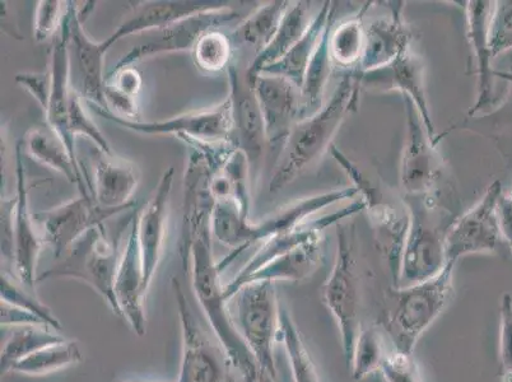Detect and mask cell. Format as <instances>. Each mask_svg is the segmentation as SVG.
I'll use <instances>...</instances> for the list:
<instances>
[{
    "label": "cell",
    "mask_w": 512,
    "mask_h": 382,
    "mask_svg": "<svg viewBox=\"0 0 512 382\" xmlns=\"http://www.w3.org/2000/svg\"><path fill=\"white\" fill-rule=\"evenodd\" d=\"M211 225L200 227L188 240L180 242L184 269L192 270L195 296L206 314L214 335L240 371L244 382H260L262 374L253 354L237 332L225 300L218 263L214 260Z\"/></svg>",
    "instance_id": "1"
},
{
    "label": "cell",
    "mask_w": 512,
    "mask_h": 382,
    "mask_svg": "<svg viewBox=\"0 0 512 382\" xmlns=\"http://www.w3.org/2000/svg\"><path fill=\"white\" fill-rule=\"evenodd\" d=\"M361 90L357 72H347L323 109L293 127L274 167L271 193L286 188L329 151L343 121L357 110Z\"/></svg>",
    "instance_id": "2"
},
{
    "label": "cell",
    "mask_w": 512,
    "mask_h": 382,
    "mask_svg": "<svg viewBox=\"0 0 512 382\" xmlns=\"http://www.w3.org/2000/svg\"><path fill=\"white\" fill-rule=\"evenodd\" d=\"M451 191L439 189L426 195H404L409 212V228L397 287L434 278L445 268V242L458 220Z\"/></svg>",
    "instance_id": "3"
},
{
    "label": "cell",
    "mask_w": 512,
    "mask_h": 382,
    "mask_svg": "<svg viewBox=\"0 0 512 382\" xmlns=\"http://www.w3.org/2000/svg\"><path fill=\"white\" fill-rule=\"evenodd\" d=\"M455 265L446 263L434 278L390 290L380 324L390 346L399 352L413 354L418 340L439 318L453 296Z\"/></svg>",
    "instance_id": "4"
},
{
    "label": "cell",
    "mask_w": 512,
    "mask_h": 382,
    "mask_svg": "<svg viewBox=\"0 0 512 382\" xmlns=\"http://www.w3.org/2000/svg\"><path fill=\"white\" fill-rule=\"evenodd\" d=\"M329 152L346 172L357 189L358 195L365 202V211L375 234L376 248L388 264L393 287H397L409 228V212L404 200L397 202L390 198L379 184L363 174L360 167L349 160L335 144H332Z\"/></svg>",
    "instance_id": "5"
},
{
    "label": "cell",
    "mask_w": 512,
    "mask_h": 382,
    "mask_svg": "<svg viewBox=\"0 0 512 382\" xmlns=\"http://www.w3.org/2000/svg\"><path fill=\"white\" fill-rule=\"evenodd\" d=\"M232 298L236 300L235 314L231 316L237 332L253 354L260 372L276 381L278 370L274 347L281 335L276 283L250 282Z\"/></svg>",
    "instance_id": "6"
},
{
    "label": "cell",
    "mask_w": 512,
    "mask_h": 382,
    "mask_svg": "<svg viewBox=\"0 0 512 382\" xmlns=\"http://www.w3.org/2000/svg\"><path fill=\"white\" fill-rule=\"evenodd\" d=\"M120 236L111 239L104 223L93 227L74 242L67 254L53 268L37 277V283L54 278L78 279L92 287L104 298L116 316L121 312L116 302L114 286L121 258Z\"/></svg>",
    "instance_id": "7"
},
{
    "label": "cell",
    "mask_w": 512,
    "mask_h": 382,
    "mask_svg": "<svg viewBox=\"0 0 512 382\" xmlns=\"http://www.w3.org/2000/svg\"><path fill=\"white\" fill-rule=\"evenodd\" d=\"M338 248L332 273L321 288V297L332 312L341 333L344 358L351 360L361 332L362 288L358 268L356 230L353 225H337Z\"/></svg>",
    "instance_id": "8"
},
{
    "label": "cell",
    "mask_w": 512,
    "mask_h": 382,
    "mask_svg": "<svg viewBox=\"0 0 512 382\" xmlns=\"http://www.w3.org/2000/svg\"><path fill=\"white\" fill-rule=\"evenodd\" d=\"M171 283L183 335L178 382H244L237 377L240 371L220 340L213 339L199 323L178 279H172Z\"/></svg>",
    "instance_id": "9"
},
{
    "label": "cell",
    "mask_w": 512,
    "mask_h": 382,
    "mask_svg": "<svg viewBox=\"0 0 512 382\" xmlns=\"http://www.w3.org/2000/svg\"><path fill=\"white\" fill-rule=\"evenodd\" d=\"M88 106L101 118L139 134H174L176 138L188 137L206 143H236L230 97L212 109L193 111L162 121H128L111 114L106 107L90 104Z\"/></svg>",
    "instance_id": "10"
},
{
    "label": "cell",
    "mask_w": 512,
    "mask_h": 382,
    "mask_svg": "<svg viewBox=\"0 0 512 382\" xmlns=\"http://www.w3.org/2000/svg\"><path fill=\"white\" fill-rule=\"evenodd\" d=\"M406 109V139L400 156L399 179L404 195H426L440 188L442 161L437 152L439 141L428 135L417 107L402 96Z\"/></svg>",
    "instance_id": "11"
},
{
    "label": "cell",
    "mask_w": 512,
    "mask_h": 382,
    "mask_svg": "<svg viewBox=\"0 0 512 382\" xmlns=\"http://www.w3.org/2000/svg\"><path fill=\"white\" fill-rule=\"evenodd\" d=\"M501 197L502 185L498 180L493 181L476 206L460 214L446 236V263L456 264L470 254L495 253L502 240L498 220Z\"/></svg>",
    "instance_id": "12"
},
{
    "label": "cell",
    "mask_w": 512,
    "mask_h": 382,
    "mask_svg": "<svg viewBox=\"0 0 512 382\" xmlns=\"http://www.w3.org/2000/svg\"><path fill=\"white\" fill-rule=\"evenodd\" d=\"M239 20L240 15L234 9L217 3L206 11L176 22L164 30L156 31L155 39L130 50L116 63L114 69L133 67L141 60L155 57V55L193 51L197 41L206 32L218 30L227 23Z\"/></svg>",
    "instance_id": "13"
},
{
    "label": "cell",
    "mask_w": 512,
    "mask_h": 382,
    "mask_svg": "<svg viewBox=\"0 0 512 382\" xmlns=\"http://www.w3.org/2000/svg\"><path fill=\"white\" fill-rule=\"evenodd\" d=\"M125 212L120 209H105L93 198L81 197L69 200L55 208L34 214L40 223L45 245L53 249L55 258L62 259L77 240L93 227L101 225L111 217Z\"/></svg>",
    "instance_id": "14"
},
{
    "label": "cell",
    "mask_w": 512,
    "mask_h": 382,
    "mask_svg": "<svg viewBox=\"0 0 512 382\" xmlns=\"http://www.w3.org/2000/svg\"><path fill=\"white\" fill-rule=\"evenodd\" d=\"M357 77L361 88L375 92L398 91L402 96L411 99L421 115L428 135L435 141H440L436 138L435 124L428 104L426 68L420 55L409 49L385 67L357 72Z\"/></svg>",
    "instance_id": "15"
},
{
    "label": "cell",
    "mask_w": 512,
    "mask_h": 382,
    "mask_svg": "<svg viewBox=\"0 0 512 382\" xmlns=\"http://www.w3.org/2000/svg\"><path fill=\"white\" fill-rule=\"evenodd\" d=\"M365 209L366 204L360 197V199L355 200L349 206L342 208L341 211L327 214V216L320 217L318 220L307 221L299 227L293 228V230L269 237V239L262 242L253 258L240 270L234 281L227 284L225 287V300L227 302L230 301L240 291L246 279L259 272L260 269L273 262L274 259L285 255L288 251L297 248L301 244H305L307 241L315 239V237L323 235L325 228L338 225L339 222L355 216V214L365 211Z\"/></svg>",
    "instance_id": "16"
},
{
    "label": "cell",
    "mask_w": 512,
    "mask_h": 382,
    "mask_svg": "<svg viewBox=\"0 0 512 382\" xmlns=\"http://www.w3.org/2000/svg\"><path fill=\"white\" fill-rule=\"evenodd\" d=\"M249 81L262 111L268 144L283 146L301 120L300 88L286 78L271 74H258Z\"/></svg>",
    "instance_id": "17"
},
{
    "label": "cell",
    "mask_w": 512,
    "mask_h": 382,
    "mask_svg": "<svg viewBox=\"0 0 512 382\" xmlns=\"http://www.w3.org/2000/svg\"><path fill=\"white\" fill-rule=\"evenodd\" d=\"M230 81V99L232 102V119H234L235 141L249 158L251 169L262 160L265 147L268 146L267 134L262 111L256 100L253 86L248 74L232 60L228 65Z\"/></svg>",
    "instance_id": "18"
},
{
    "label": "cell",
    "mask_w": 512,
    "mask_h": 382,
    "mask_svg": "<svg viewBox=\"0 0 512 382\" xmlns=\"http://www.w3.org/2000/svg\"><path fill=\"white\" fill-rule=\"evenodd\" d=\"M82 13L73 2H67L64 25L69 35V53L74 57L79 86L76 90L87 104L105 106L104 91L106 78L104 74L105 51L101 43H95L87 35L83 26Z\"/></svg>",
    "instance_id": "19"
},
{
    "label": "cell",
    "mask_w": 512,
    "mask_h": 382,
    "mask_svg": "<svg viewBox=\"0 0 512 382\" xmlns=\"http://www.w3.org/2000/svg\"><path fill=\"white\" fill-rule=\"evenodd\" d=\"M175 169L169 167L162 174L155 193L146 206L136 213L139 248H141L143 265V286L148 291L160 263L164 250L167 220H169L170 198L174 184Z\"/></svg>",
    "instance_id": "20"
},
{
    "label": "cell",
    "mask_w": 512,
    "mask_h": 382,
    "mask_svg": "<svg viewBox=\"0 0 512 382\" xmlns=\"http://www.w3.org/2000/svg\"><path fill=\"white\" fill-rule=\"evenodd\" d=\"M35 217L30 211L29 188L23 163V146L16 147V212H15V269L23 287L34 291L36 268L45 242L36 231Z\"/></svg>",
    "instance_id": "21"
},
{
    "label": "cell",
    "mask_w": 512,
    "mask_h": 382,
    "mask_svg": "<svg viewBox=\"0 0 512 382\" xmlns=\"http://www.w3.org/2000/svg\"><path fill=\"white\" fill-rule=\"evenodd\" d=\"M51 93L48 110L45 111L46 124L62 139L73 161L78 163L76 139L69 132V100L73 91L71 53L69 35L64 22L60 34L55 37L50 53Z\"/></svg>",
    "instance_id": "22"
},
{
    "label": "cell",
    "mask_w": 512,
    "mask_h": 382,
    "mask_svg": "<svg viewBox=\"0 0 512 382\" xmlns=\"http://www.w3.org/2000/svg\"><path fill=\"white\" fill-rule=\"evenodd\" d=\"M143 265L138 232L134 217L130 221V232L115 277V298L121 312V318L128 321L134 333L143 337L147 332L146 314L143 300L146 296L143 286Z\"/></svg>",
    "instance_id": "23"
},
{
    "label": "cell",
    "mask_w": 512,
    "mask_h": 382,
    "mask_svg": "<svg viewBox=\"0 0 512 382\" xmlns=\"http://www.w3.org/2000/svg\"><path fill=\"white\" fill-rule=\"evenodd\" d=\"M138 167L133 162L96 148L93 152L92 198L105 209L128 211L136 206L132 200L139 184Z\"/></svg>",
    "instance_id": "24"
},
{
    "label": "cell",
    "mask_w": 512,
    "mask_h": 382,
    "mask_svg": "<svg viewBox=\"0 0 512 382\" xmlns=\"http://www.w3.org/2000/svg\"><path fill=\"white\" fill-rule=\"evenodd\" d=\"M390 15L365 23V46L358 72L385 67L411 49L412 34L404 21L403 2L388 3Z\"/></svg>",
    "instance_id": "25"
},
{
    "label": "cell",
    "mask_w": 512,
    "mask_h": 382,
    "mask_svg": "<svg viewBox=\"0 0 512 382\" xmlns=\"http://www.w3.org/2000/svg\"><path fill=\"white\" fill-rule=\"evenodd\" d=\"M130 6V13L118 29L101 46L105 53L125 37L141 35L143 32L160 31L185 18L197 15L216 6L214 2H137Z\"/></svg>",
    "instance_id": "26"
},
{
    "label": "cell",
    "mask_w": 512,
    "mask_h": 382,
    "mask_svg": "<svg viewBox=\"0 0 512 382\" xmlns=\"http://www.w3.org/2000/svg\"><path fill=\"white\" fill-rule=\"evenodd\" d=\"M465 17H467V37L470 48L476 59L477 69V101L470 114L474 115L488 107L493 97V55L490 46V21L495 2L473 0L465 3Z\"/></svg>",
    "instance_id": "27"
},
{
    "label": "cell",
    "mask_w": 512,
    "mask_h": 382,
    "mask_svg": "<svg viewBox=\"0 0 512 382\" xmlns=\"http://www.w3.org/2000/svg\"><path fill=\"white\" fill-rule=\"evenodd\" d=\"M22 146L32 160L59 172L65 179L76 185L81 197L92 198L91 180L81 166L73 161L62 139L48 124L31 128L23 138Z\"/></svg>",
    "instance_id": "28"
},
{
    "label": "cell",
    "mask_w": 512,
    "mask_h": 382,
    "mask_svg": "<svg viewBox=\"0 0 512 382\" xmlns=\"http://www.w3.org/2000/svg\"><path fill=\"white\" fill-rule=\"evenodd\" d=\"M337 12L333 2H324L310 23L309 30L302 39L279 62L264 68L259 74H271L288 79L293 85L304 86L307 68L327 29L330 18Z\"/></svg>",
    "instance_id": "29"
},
{
    "label": "cell",
    "mask_w": 512,
    "mask_h": 382,
    "mask_svg": "<svg viewBox=\"0 0 512 382\" xmlns=\"http://www.w3.org/2000/svg\"><path fill=\"white\" fill-rule=\"evenodd\" d=\"M212 236L225 245L231 253L218 263L222 273L256 242L254 223L249 221L239 204L232 199L217 200L212 213Z\"/></svg>",
    "instance_id": "30"
},
{
    "label": "cell",
    "mask_w": 512,
    "mask_h": 382,
    "mask_svg": "<svg viewBox=\"0 0 512 382\" xmlns=\"http://www.w3.org/2000/svg\"><path fill=\"white\" fill-rule=\"evenodd\" d=\"M311 2L292 3L279 25L276 36L262 53L254 57L246 74L249 78L258 76L264 68L279 62L304 37L309 30L311 17Z\"/></svg>",
    "instance_id": "31"
},
{
    "label": "cell",
    "mask_w": 512,
    "mask_h": 382,
    "mask_svg": "<svg viewBox=\"0 0 512 382\" xmlns=\"http://www.w3.org/2000/svg\"><path fill=\"white\" fill-rule=\"evenodd\" d=\"M323 258V235L297 246L285 255L265 265L259 272L246 279L242 287L250 282L277 281L301 282L313 276Z\"/></svg>",
    "instance_id": "32"
},
{
    "label": "cell",
    "mask_w": 512,
    "mask_h": 382,
    "mask_svg": "<svg viewBox=\"0 0 512 382\" xmlns=\"http://www.w3.org/2000/svg\"><path fill=\"white\" fill-rule=\"evenodd\" d=\"M335 18H337V13L330 18L318 49L307 68L304 86L301 88V120L319 113L325 105V90H327L329 77L334 68L332 57H330L329 40L334 29Z\"/></svg>",
    "instance_id": "33"
},
{
    "label": "cell",
    "mask_w": 512,
    "mask_h": 382,
    "mask_svg": "<svg viewBox=\"0 0 512 382\" xmlns=\"http://www.w3.org/2000/svg\"><path fill=\"white\" fill-rule=\"evenodd\" d=\"M291 2H269L250 13L245 20H241L236 26L231 40L249 46L255 51V57L267 48L276 36L279 25L285 17Z\"/></svg>",
    "instance_id": "34"
},
{
    "label": "cell",
    "mask_w": 512,
    "mask_h": 382,
    "mask_svg": "<svg viewBox=\"0 0 512 382\" xmlns=\"http://www.w3.org/2000/svg\"><path fill=\"white\" fill-rule=\"evenodd\" d=\"M369 8V3H367V6H363L356 17L342 22L330 34L329 49L334 67L347 69L348 73L358 72L363 46H365L363 17Z\"/></svg>",
    "instance_id": "35"
},
{
    "label": "cell",
    "mask_w": 512,
    "mask_h": 382,
    "mask_svg": "<svg viewBox=\"0 0 512 382\" xmlns=\"http://www.w3.org/2000/svg\"><path fill=\"white\" fill-rule=\"evenodd\" d=\"M17 330L9 335L2 347V356H0V370L2 374L12 371V368L22 361L23 358L31 356L32 353L40 349L54 346V344L64 342L55 330L48 326H17Z\"/></svg>",
    "instance_id": "36"
},
{
    "label": "cell",
    "mask_w": 512,
    "mask_h": 382,
    "mask_svg": "<svg viewBox=\"0 0 512 382\" xmlns=\"http://www.w3.org/2000/svg\"><path fill=\"white\" fill-rule=\"evenodd\" d=\"M390 348L392 346L389 339L380 325L362 326L348 363L352 379L361 381L375 372H380Z\"/></svg>",
    "instance_id": "37"
},
{
    "label": "cell",
    "mask_w": 512,
    "mask_h": 382,
    "mask_svg": "<svg viewBox=\"0 0 512 382\" xmlns=\"http://www.w3.org/2000/svg\"><path fill=\"white\" fill-rule=\"evenodd\" d=\"M82 360L83 356L78 344L64 340L62 343L40 349L31 356L23 358L12 368V371L27 376H45L77 365Z\"/></svg>",
    "instance_id": "38"
},
{
    "label": "cell",
    "mask_w": 512,
    "mask_h": 382,
    "mask_svg": "<svg viewBox=\"0 0 512 382\" xmlns=\"http://www.w3.org/2000/svg\"><path fill=\"white\" fill-rule=\"evenodd\" d=\"M281 335L290 360L293 381L321 382L300 330L285 309L281 310Z\"/></svg>",
    "instance_id": "39"
},
{
    "label": "cell",
    "mask_w": 512,
    "mask_h": 382,
    "mask_svg": "<svg viewBox=\"0 0 512 382\" xmlns=\"http://www.w3.org/2000/svg\"><path fill=\"white\" fill-rule=\"evenodd\" d=\"M193 59L200 71L206 73L227 69L234 60L231 37L218 30L206 32L194 46Z\"/></svg>",
    "instance_id": "40"
},
{
    "label": "cell",
    "mask_w": 512,
    "mask_h": 382,
    "mask_svg": "<svg viewBox=\"0 0 512 382\" xmlns=\"http://www.w3.org/2000/svg\"><path fill=\"white\" fill-rule=\"evenodd\" d=\"M0 295H2V302L30 312V314L43 320L45 325L55 330V332H60V330L63 329L57 316L54 315L50 307L43 304V302L37 298L36 293L29 290V288L18 286L6 272H2Z\"/></svg>",
    "instance_id": "41"
},
{
    "label": "cell",
    "mask_w": 512,
    "mask_h": 382,
    "mask_svg": "<svg viewBox=\"0 0 512 382\" xmlns=\"http://www.w3.org/2000/svg\"><path fill=\"white\" fill-rule=\"evenodd\" d=\"M68 123L69 132H71L74 139H76L78 135H83V137L91 139V141L96 144V148H99L100 151L107 153V155H114V151L111 149L109 142H107L105 135L101 133L95 121H93L90 114H88L81 93H79L74 86L71 100H69Z\"/></svg>",
    "instance_id": "42"
},
{
    "label": "cell",
    "mask_w": 512,
    "mask_h": 382,
    "mask_svg": "<svg viewBox=\"0 0 512 382\" xmlns=\"http://www.w3.org/2000/svg\"><path fill=\"white\" fill-rule=\"evenodd\" d=\"M493 58L512 50V2H495L490 21Z\"/></svg>",
    "instance_id": "43"
},
{
    "label": "cell",
    "mask_w": 512,
    "mask_h": 382,
    "mask_svg": "<svg viewBox=\"0 0 512 382\" xmlns=\"http://www.w3.org/2000/svg\"><path fill=\"white\" fill-rule=\"evenodd\" d=\"M67 2L58 0H40L37 3L34 21V37L39 43L51 39L62 29Z\"/></svg>",
    "instance_id": "44"
},
{
    "label": "cell",
    "mask_w": 512,
    "mask_h": 382,
    "mask_svg": "<svg viewBox=\"0 0 512 382\" xmlns=\"http://www.w3.org/2000/svg\"><path fill=\"white\" fill-rule=\"evenodd\" d=\"M385 382H423L420 366L414 360L413 354L390 348L380 368Z\"/></svg>",
    "instance_id": "45"
},
{
    "label": "cell",
    "mask_w": 512,
    "mask_h": 382,
    "mask_svg": "<svg viewBox=\"0 0 512 382\" xmlns=\"http://www.w3.org/2000/svg\"><path fill=\"white\" fill-rule=\"evenodd\" d=\"M500 371L502 376L512 377V296L505 293L500 309Z\"/></svg>",
    "instance_id": "46"
},
{
    "label": "cell",
    "mask_w": 512,
    "mask_h": 382,
    "mask_svg": "<svg viewBox=\"0 0 512 382\" xmlns=\"http://www.w3.org/2000/svg\"><path fill=\"white\" fill-rule=\"evenodd\" d=\"M2 260L12 264L15 267V212H16V195L15 198L2 197Z\"/></svg>",
    "instance_id": "47"
},
{
    "label": "cell",
    "mask_w": 512,
    "mask_h": 382,
    "mask_svg": "<svg viewBox=\"0 0 512 382\" xmlns=\"http://www.w3.org/2000/svg\"><path fill=\"white\" fill-rule=\"evenodd\" d=\"M15 81L23 90H26L34 97L43 113L48 110L51 93V73L49 69L44 73L17 74Z\"/></svg>",
    "instance_id": "48"
},
{
    "label": "cell",
    "mask_w": 512,
    "mask_h": 382,
    "mask_svg": "<svg viewBox=\"0 0 512 382\" xmlns=\"http://www.w3.org/2000/svg\"><path fill=\"white\" fill-rule=\"evenodd\" d=\"M106 83L114 87L115 90L124 93V95L138 99L139 92L142 90L143 79L136 68L127 67L113 69L109 78H106Z\"/></svg>",
    "instance_id": "49"
},
{
    "label": "cell",
    "mask_w": 512,
    "mask_h": 382,
    "mask_svg": "<svg viewBox=\"0 0 512 382\" xmlns=\"http://www.w3.org/2000/svg\"><path fill=\"white\" fill-rule=\"evenodd\" d=\"M0 310H2V329L8 328V326H46L44 321L37 318V316L25 310L18 309L16 306L6 304V302H2Z\"/></svg>",
    "instance_id": "50"
},
{
    "label": "cell",
    "mask_w": 512,
    "mask_h": 382,
    "mask_svg": "<svg viewBox=\"0 0 512 382\" xmlns=\"http://www.w3.org/2000/svg\"><path fill=\"white\" fill-rule=\"evenodd\" d=\"M498 220H500L502 239L507 242L512 251V190L510 193L502 194L498 202Z\"/></svg>",
    "instance_id": "51"
},
{
    "label": "cell",
    "mask_w": 512,
    "mask_h": 382,
    "mask_svg": "<svg viewBox=\"0 0 512 382\" xmlns=\"http://www.w3.org/2000/svg\"><path fill=\"white\" fill-rule=\"evenodd\" d=\"M502 382H512V377H510V376H502Z\"/></svg>",
    "instance_id": "52"
},
{
    "label": "cell",
    "mask_w": 512,
    "mask_h": 382,
    "mask_svg": "<svg viewBox=\"0 0 512 382\" xmlns=\"http://www.w3.org/2000/svg\"><path fill=\"white\" fill-rule=\"evenodd\" d=\"M260 374H262V372H260ZM260 382H263V374H262V379H260Z\"/></svg>",
    "instance_id": "53"
}]
</instances>
